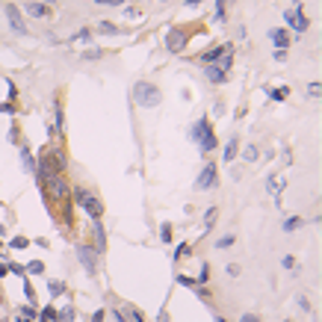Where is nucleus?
Wrapping results in <instances>:
<instances>
[{"mask_svg": "<svg viewBox=\"0 0 322 322\" xmlns=\"http://www.w3.org/2000/svg\"><path fill=\"white\" fill-rule=\"evenodd\" d=\"M272 60L275 62H287V50H272Z\"/></svg>", "mask_w": 322, "mask_h": 322, "instance_id": "obj_48", "label": "nucleus"}, {"mask_svg": "<svg viewBox=\"0 0 322 322\" xmlns=\"http://www.w3.org/2000/svg\"><path fill=\"white\" fill-rule=\"evenodd\" d=\"M18 154H21V166H24L30 175H36V154L30 151V145L21 142V145H18Z\"/></svg>", "mask_w": 322, "mask_h": 322, "instance_id": "obj_13", "label": "nucleus"}, {"mask_svg": "<svg viewBox=\"0 0 322 322\" xmlns=\"http://www.w3.org/2000/svg\"><path fill=\"white\" fill-rule=\"evenodd\" d=\"M6 21H9V30H12L18 39L27 36V24H24V15H21V9L15 6V3H6Z\"/></svg>", "mask_w": 322, "mask_h": 322, "instance_id": "obj_9", "label": "nucleus"}, {"mask_svg": "<svg viewBox=\"0 0 322 322\" xmlns=\"http://www.w3.org/2000/svg\"><path fill=\"white\" fill-rule=\"evenodd\" d=\"M281 266H284V269H293V275H298V272H301V269L296 266V257H293V254H287L284 260H281Z\"/></svg>", "mask_w": 322, "mask_h": 322, "instance_id": "obj_32", "label": "nucleus"}, {"mask_svg": "<svg viewBox=\"0 0 322 322\" xmlns=\"http://www.w3.org/2000/svg\"><path fill=\"white\" fill-rule=\"evenodd\" d=\"M98 6H121V3H124V0H95Z\"/></svg>", "mask_w": 322, "mask_h": 322, "instance_id": "obj_49", "label": "nucleus"}, {"mask_svg": "<svg viewBox=\"0 0 322 322\" xmlns=\"http://www.w3.org/2000/svg\"><path fill=\"white\" fill-rule=\"evenodd\" d=\"M237 154H239V136L234 133V136L228 139V145H225V157H222V160H225V163H234V157Z\"/></svg>", "mask_w": 322, "mask_h": 322, "instance_id": "obj_17", "label": "nucleus"}, {"mask_svg": "<svg viewBox=\"0 0 322 322\" xmlns=\"http://www.w3.org/2000/svg\"><path fill=\"white\" fill-rule=\"evenodd\" d=\"M27 245H30V239L27 237H12L9 239V249H27Z\"/></svg>", "mask_w": 322, "mask_h": 322, "instance_id": "obj_35", "label": "nucleus"}, {"mask_svg": "<svg viewBox=\"0 0 322 322\" xmlns=\"http://www.w3.org/2000/svg\"><path fill=\"white\" fill-rule=\"evenodd\" d=\"M74 316H77V313H74L71 305H65V308L56 310V322H74Z\"/></svg>", "mask_w": 322, "mask_h": 322, "instance_id": "obj_19", "label": "nucleus"}, {"mask_svg": "<svg viewBox=\"0 0 322 322\" xmlns=\"http://www.w3.org/2000/svg\"><path fill=\"white\" fill-rule=\"evenodd\" d=\"M257 157H260L257 145H245V151H242V160H245V163H257Z\"/></svg>", "mask_w": 322, "mask_h": 322, "instance_id": "obj_23", "label": "nucleus"}, {"mask_svg": "<svg viewBox=\"0 0 322 322\" xmlns=\"http://www.w3.org/2000/svg\"><path fill=\"white\" fill-rule=\"evenodd\" d=\"M77 260H80V266L86 269L89 278H95L98 275V251L92 249L89 242H80V245H77Z\"/></svg>", "mask_w": 322, "mask_h": 322, "instance_id": "obj_6", "label": "nucleus"}, {"mask_svg": "<svg viewBox=\"0 0 322 322\" xmlns=\"http://www.w3.org/2000/svg\"><path fill=\"white\" fill-rule=\"evenodd\" d=\"M301 225H305V219H301V216H290V219L284 222V234H293V231H298Z\"/></svg>", "mask_w": 322, "mask_h": 322, "instance_id": "obj_20", "label": "nucleus"}, {"mask_svg": "<svg viewBox=\"0 0 322 322\" xmlns=\"http://www.w3.org/2000/svg\"><path fill=\"white\" fill-rule=\"evenodd\" d=\"M42 195L53 198L56 204H65V201H71V183H68L65 175H48L45 183H42Z\"/></svg>", "mask_w": 322, "mask_h": 322, "instance_id": "obj_3", "label": "nucleus"}, {"mask_svg": "<svg viewBox=\"0 0 322 322\" xmlns=\"http://www.w3.org/2000/svg\"><path fill=\"white\" fill-rule=\"evenodd\" d=\"M216 213H219V210H216V207H210V210H207V213H204V231H207V228L213 225V219H216Z\"/></svg>", "mask_w": 322, "mask_h": 322, "instance_id": "obj_38", "label": "nucleus"}, {"mask_svg": "<svg viewBox=\"0 0 322 322\" xmlns=\"http://www.w3.org/2000/svg\"><path fill=\"white\" fill-rule=\"evenodd\" d=\"M160 3H166V0H160Z\"/></svg>", "mask_w": 322, "mask_h": 322, "instance_id": "obj_63", "label": "nucleus"}, {"mask_svg": "<svg viewBox=\"0 0 322 322\" xmlns=\"http://www.w3.org/2000/svg\"><path fill=\"white\" fill-rule=\"evenodd\" d=\"M175 281H178L180 287H190V290H192V287H198V284H195V278H186V275H178Z\"/></svg>", "mask_w": 322, "mask_h": 322, "instance_id": "obj_41", "label": "nucleus"}, {"mask_svg": "<svg viewBox=\"0 0 322 322\" xmlns=\"http://www.w3.org/2000/svg\"><path fill=\"white\" fill-rule=\"evenodd\" d=\"M133 101L139 104V109H154L163 104V92H160V86L139 80V83H133Z\"/></svg>", "mask_w": 322, "mask_h": 322, "instance_id": "obj_4", "label": "nucleus"}, {"mask_svg": "<svg viewBox=\"0 0 322 322\" xmlns=\"http://www.w3.org/2000/svg\"><path fill=\"white\" fill-rule=\"evenodd\" d=\"M293 3H296V6H301V0H293Z\"/></svg>", "mask_w": 322, "mask_h": 322, "instance_id": "obj_60", "label": "nucleus"}, {"mask_svg": "<svg viewBox=\"0 0 322 322\" xmlns=\"http://www.w3.org/2000/svg\"><path fill=\"white\" fill-rule=\"evenodd\" d=\"M71 42H86V45H89V42H92V30H89V27H83V30H77V33L71 36Z\"/></svg>", "mask_w": 322, "mask_h": 322, "instance_id": "obj_28", "label": "nucleus"}, {"mask_svg": "<svg viewBox=\"0 0 322 322\" xmlns=\"http://www.w3.org/2000/svg\"><path fill=\"white\" fill-rule=\"evenodd\" d=\"M278 175H269V178H266V192H272V195H278Z\"/></svg>", "mask_w": 322, "mask_h": 322, "instance_id": "obj_33", "label": "nucleus"}, {"mask_svg": "<svg viewBox=\"0 0 322 322\" xmlns=\"http://www.w3.org/2000/svg\"><path fill=\"white\" fill-rule=\"evenodd\" d=\"M225 6H228V0H216V24L225 21Z\"/></svg>", "mask_w": 322, "mask_h": 322, "instance_id": "obj_31", "label": "nucleus"}, {"mask_svg": "<svg viewBox=\"0 0 322 322\" xmlns=\"http://www.w3.org/2000/svg\"><path fill=\"white\" fill-rule=\"evenodd\" d=\"M39 319H42V322H56V308H53V305H48V308H42V313H39Z\"/></svg>", "mask_w": 322, "mask_h": 322, "instance_id": "obj_27", "label": "nucleus"}, {"mask_svg": "<svg viewBox=\"0 0 322 322\" xmlns=\"http://www.w3.org/2000/svg\"><path fill=\"white\" fill-rule=\"evenodd\" d=\"M186 45H190V33H186V27H172L166 33V50L168 53H183L186 50Z\"/></svg>", "mask_w": 322, "mask_h": 322, "instance_id": "obj_5", "label": "nucleus"}, {"mask_svg": "<svg viewBox=\"0 0 322 322\" xmlns=\"http://www.w3.org/2000/svg\"><path fill=\"white\" fill-rule=\"evenodd\" d=\"M269 92V98L272 101H287V95H290V86H281V89H266Z\"/></svg>", "mask_w": 322, "mask_h": 322, "instance_id": "obj_25", "label": "nucleus"}, {"mask_svg": "<svg viewBox=\"0 0 322 322\" xmlns=\"http://www.w3.org/2000/svg\"><path fill=\"white\" fill-rule=\"evenodd\" d=\"M284 21H287L290 27H293V33H296V36H305V33H308V27H310V18H308L305 12H301L298 6L287 9V12H284Z\"/></svg>", "mask_w": 322, "mask_h": 322, "instance_id": "obj_7", "label": "nucleus"}, {"mask_svg": "<svg viewBox=\"0 0 322 322\" xmlns=\"http://www.w3.org/2000/svg\"><path fill=\"white\" fill-rule=\"evenodd\" d=\"M228 50H234V42H225V45H219V48H213V50H204L201 56H198V62H201V65H216Z\"/></svg>", "mask_w": 322, "mask_h": 322, "instance_id": "obj_11", "label": "nucleus"}, {"mask_svg": "<svg viewBox=\"0 0 322 322\" xmlns=\"http://www.w3.org/2000/svg\"><path fill=\"white\" fill-rule=\"evenodd\" d=\"M104 316H107V310H95L92 313V322H104Z\"/></svg>", "mask_w": 322, "mask_h": 322, "instance_id": "obj_51", "label": "nucleus"}, {"mask_svg": "<svg viewBox=\"0 0 322 322\" xmlns=\"http://www.w3.org/2000/svg\"><path fill=\"white\" fill-rule=\"evenodd\" d=\"M15 322H33V319H27V316H18V319H15Z\"/></svg>", "mask_w": 322, "mask_h": 322, "instance_id": "obj_57", "label": "nucleus"}, {"mask_svg": "<svg viewBox=\"0 0 322 322\" xmlns=\"http://www.w3.org/2000/svg\"><path fill=\"white\" fill-rule=\"evenodd\" d=\"M198 3H201V0H186V6H190V9H195Z\"/></svg>", "mask_w": 322, "mask_h": 322, "instance_id": "obj_56", "label": "nucleus"}, {"mask_svg": "<svg viewBox=\"0 0 322 322\" xmlns=\"http://www.w3.org/2000/svg\"><path fill=\"white\" fill-rule=\"evenodd\" d=\"M190 254H192V245H190V242H180L178 249H175V254H172V260L178 263L180 257H190Z\"/></svg>", "mask_w": 322, "mask_h": 322, "instance_id": "obj_21", "label": "nucleus"}, {"mask_svg": "<svg viewBox=\"0 0 322 322\" xmlns=\"http://www.w3.org/2000/svg\"><path fill=\"white\" fill-rule=\"evenodd\" d=\"M190 142L198 145L201 154H213L216 151L219 139H216V133H213V127H210V119H207V116H201V119L190 127Z\"/></svg>", "mask_w": 322, "mask_h": 322, "instance_id": "obj_1", "label": "nucleus"}, {"mask_svg": "<svg viewBox=\"0 0 322 322\" xmlns=\"http://www.w3.org/2000/svg\"><path fill=\"white\" fill-rule=\"evenodd\" d=\"M216 183H219V166H216V163H207V166L201 168L198 180H195V190L207 192V190H213Z\"/></svg>", "mask_w": 322, "mask_h": 322, "instance_id": "obj_8", "label": "nucleus"}, {"mask_svg": "<svg viewBox=\"0 0 322 322\" xmlns=\"http://www.w3.org/2000/svg\"><path fill=\"white\" fill-rule=\"evenodd\" d=\"M234 245V234H225V237L216 239V249H231Z\"/></svg>", "mask_w": 322, "mask_h": 322, "instance_id": "obj_34", "label": "nucleus"}, {"mask_svg": "<svg viewBox=\"0 0 322 322\" xmlns=\"http://www.w3.org/2000/svg\"><path fill=\"white\" fill-rule=\"evenodd\" d=\"M18 316H27V319H33V322L39 319V313H36V308H33V305H27V308H21V313H18Z\"/></svg>", "mask_w": 322, "mask_h": 322, "instance_id": "obj_37", "label": "nucleus"}, {"mask_svg": "<svg viewBox=\"0 0 322 322\" xmlns=\"http://www.w3.org/2000/svg\"><path fill=\"white\" fill-rule=\"evenodd\" d=\"M0 301H3V290H0Z\"/></svg>", "mask_w": 322, "mask_h": 322, "instance_id": "obj_61", "label": "nucleus"}, {"mask_svg": "<svg viewBox=\"0 0 322 322\" xmlns=\"http://www.w3.org/2000/svg\"><path fill=\"white\" fill-rule=\"evenodd\" d=\"M157 322H168V313H166V310H160V313H157Z\"/></svg>", "mask_w": 322, "mask_h": 322, "instance_id": "obj_54", "label": "nucleus"}, {"mask_svg": "<svg viewBox=\"0 0 322 322\" xmlns=\"http://www.w3.org/2000/svg\"><path fill=\"white\" fill-rule=\"evenodd\" d=\"M6 269H9V272H12V275H21V278H24V275H27V269H24V266H18V263H12V260L6 263Z\"/></svg>", "mask_w": 322, "mask_h": 322, "instance_id": "obj_40", "label": "nucleus"}, {"mask_svg": "<svg viewBox=\"0 0 322 322\" xmlns=\"http://www.w3.org/2000/svg\"><path fill=\"white\" fill-rule=\"evenodd\" d=\"M298 308L308 313V310H310V298H308V296H298Z\"/></svg>", "mask_w": 322, "mask_h": 322, "instance_id": "obj_47", "label": "nucleus"}, {"mask_svg": "<svg viewBox=\"0 0 322 322\" xmlns=\"http://www.w3.org/2000/svg\"><path fill=\"white\" fill-rule=\"evenodd\" d=\"M225 275L237 278V275H239V266H237V263H228V266H225Z\"/></svg>", "mask_w": 322, "mask_h": 322, "instance_id": "obj_44", "label": "nucleus"}, {"mask_svg": "<svg viewBox=\"0 0 322 322\" xmlns=\"http://www.w3.org/2000/svg\"><path fill=\"white\" fill-rule=\"evenodd\" d=\"M0 112H6V116H15V112H18V107H15L12 101H6V104H0Z\"/></svg>", "mask_w": 322, "mask_h": 322, "instance_id": "obj_43", "label": "nucleus"}, {"mask_svg": "<svg viewBox=\"0 0 322 322\" xmlns=\"http://www.w3.org/2000/svg\"><path fill=\"white\" fill-rule=\"evenodd\" d=\"M48 290H50V296H53V298H60L62 293L68 290V287L62 284V281H48Z\"/></svg>", "mask_w": 322, "mask_h": 322, "instance_id": "obj_26", "label": "nucleus"}, {"mask_svg": "<svg viewBox=\"0 0 322 322\" xmlns=\"http://www.w3.org/2000/svg\"><path fill=\"white\" fill-rule=\"evenodd\" d=\"M216 65H219V68H222V71H231V68H234V50H228V53H225V56H222V60H219V62H216Z\"/></svg>", "mask_w": 322, "mask_h": 322, "instance_id": "obj_24", "label": "nucleus"}, {"mask_svg": "<svg viewBox=\"0 0 322 322\" xmlns=\"http://www.w3.org/2000/svg\"><path fill=\"white\" fill-rule=\"evenodd\" d=\"M53 130H56V136L65 130V109H62L60 98H53Z\"/></svg>", "mask_w": 322, "mask_h": 322, "instance_id": "obj_14", "label": "nucleus"}, {"mask_svg": "<svg viewBox=\"0 0 322 322\" xmlns=\"http://www.w3.org/2000/svg\"><path fill=\"white\" fill-rule=\"evenodd\" d=\"M195 284H198V287L210 284V263H201V272H198V278H195Z\"/></svg>", "mask_w": 322, "mask_h": 322, "instance_id": "obj_22", "label": "nucleus"}, {"mask_svg": "<svg viewBox=\"0 0 322 322\" xmlns=\"http://www.w3.org/2000/svg\"><path fill=\"white\" fill-rule=\"evenodd\" d=\"M160 239H163V245H168V242H172V225H168V222L160 228Z\"/></svg>", "mask_w": 322, "mask_h": 322, "instance_id": "obj_36", "label": "nucleus"}, {"mask_svg": "<svg viewBox=\"0 0 322 322\" xmlns=\"http://www.w3.org/2000/svg\"><path fill=\"white\" fill-rule=\"evenodd\" d=\"M204 74H207V80L213 86H225L228 83V74L219 68V65H204Z\"/></svg>", "mask_w": 322, "mask_h": 322, "instance_id": "obj_15", "label": "nucleus"}, {"mask_svg": "<svg viewBox=\"0 0 322 322\" xmlns=\"http://www.w3.org/2000/svg\"><path fill=\"white\" fill-rule=\"evenodd\" d=\"M319 86H322V83H316V80L310 83V89H308V92H310V98H319Z\"/></svg>", "mask_w": 322, "mask_h": 322, "instance_id": "obj_50", "label": "nucleus"}, {"mask_svg": "<svg viewBox=\"0 0 322 322\" xmlns=\"http://www.w3.org/2000/svg\"><path fill=\"white\" fill-rule=\"evenodd\" d=\"M24 293H27V301L33 305V301H36V290L30 287V281H27V275H24Z\"/></svg>", "mask_w": 322, "mask_h": 322, "instance_id": "obj_39", "label": "nucleus"}, {"mask_svg": "<svg viewBox=\"0 0 322 322\" xmlns=\"http://www.w3.org/2000/svg\"><path fill=\"white\" fill-rule=\"evenodd\" d=\"M42 3H45V6H53V3H56V0H42Z\"/></svg>", "mask_w": 322, "mask_h": 322, "instance_id": "obj_58", "label": "nucleus"}, {"mask_svg": "<svg viewBox=\"0 0 322 322\" xmlns=\"http://www.w3.org/2000/svg\"><path fill=\"white\" fill-rule=\"evenodd\" d=\"M269 39H272L275 50H287L290 48V42H293L290 30H284V27H272V30H269Z\"/></svg>", "mask_w": 322, "mask_h": 322, "instance_id": "obj_12", "label": "nucleus"}, {"mask_svg": "<svg viewBox=\"0 0 322 322\" xmlns=\"http://www.w3.org/2000/svg\"><path fill=\"white\" fill-rule=\"evenodd\" d=\"M192 290H195V296H198V298H204V301H207V298L213 296V293H210V287H192Z\"/></svg>", "mask_w": 322, "mask_h": 322, "instance_id": "obj_42", "label": "nucleus"}, {"mask_svg": "<svg viewBox=\"0 0 322 322\" xmlns=\"http://www.w3.org/2000/svg\"><path fill=\"white\" fill-rule=\"evenodd\" d=\"M27 15L30 18H50V6H45L42 0H30L27 3Z\"/></svg>", "mask_w": 322, "mask_h": 322, "instance_id": "obj_16", "label": "nucleus"}, {"mask_svg": "<svg viewBox=\"0 0 322 322\" xmlns=\"http://www.w3.org/2000/svg\"><path fill=\"white\" fill-rule=\"evenodd\" d=\"M112 319H116V322H127V316H124L121 310H112Z\"/></svg>", "mask_w": 322, "mask_h": 322, "instance_id": "obj_52", "label": "nucleus"}, {"mask_svg": "<svg viewBox=\"0 0 322 322\" xmlns=\"http://www.w3.org/2000/svg\"><path fill=\"white\" fill-rule=\"evenodd\" d=\"M71 204H77L89 219H101V216H104V204H101V198H98L95 192H89L86 186H74L71 190Z\"/></svg>", "mask_w": 322, "mask_h": 322, "instance_id": "obj_2", "label": "nucleus"}, {"mask_svg": "<svg viewBox=\"0 0 322 322\" xmlns=\"http://www.w3.org/2000/svg\"><path fill=\"white\" fill-rule=\"evenodd\" d=\"M0 251H3V242H0Z\"/></svg>", "mask_w": 322, "mask_h": 322, "instance_id": "obj_62", "label": "nucleus"}, {"mask_svg": "<svg viewBox=\"0 0 322 322\" xmlns=\"http://www.w3.org/2000/svg\"><path fill=\"white\" fill-rule=\"evenodd\" d=\"M216 322H228V319H225V316H219V313H216Z\"/></svg>", "mask_w": 322, "mask_h": 322, "instance_id": "obj_59", "label": "nucleus"}, {"mask_svg": "<svg viewBox=\"0 0 322 322\" xmlns=\"http://www.w3.org/2000/svg\"><path fill=\"white\" fill-rule=\"evenodd\" d=\"M9 275V269H6V263H0V278H6Z\"/></svg>", "mask_w": 322, "mask_h": 322, "instance_id": "obj_55", "label": "nucleus"}, {"mask_svg": "<svg viewBox=\"0 0 322 322\" xmlns=\"http://www.w3.org/2000/svg\"><path fill=\"white\" fill-rule=\"evenodd\" d=\"M239 322H263V319L257 316V313H242V316H239Z\"/></svg>", "mask_w": 322, "mask_h": 322, "instance_id": "obj_46", "label": "nucleus"}, {"mask_svg": "<svg viewBox=\"0 0 322 322\" xmlns=\"http://www.w3.org/2000/svg\"><path fill=\"white\" fill-rule=\"evenodd\" d=\"M95 30L101 33V36H119V33H121V27H116L112 21H101V24H98Z\"/></svg>", "mask_w": 322, "mask_h": 322, "instance_id": "obj_18", "label": "nucleus"}, {"mask_svg": "<svg viewBox=\"0 0 322 322\" xmlns=\"http://www.w3.org/2000/svg\"><path fill=\"white\" fill-rule=\"evenodd\" d=\"M9 142L18 145V127H12V130H9Z\"/></svg>", "mask_w": 322, "mask_h": 322, "instance_id": "obj_53", "label": "nucleus"}, {"mask_svg": "<svg viewBox=\"0 0 322 322\" xmlns=\"http://www.w3.org/2000/svg\"><path fill=\"white\" fill-rule=\"evenodd\" d=\"M284 322H290V319H284Z\"/></svg>", "mask_w": 322, "mask_h": 322, "instance_id": "obj_64", "label": "nucleus"}, {"mask_svg": "<svg viewBox=\"0 0 322 322\" xmlns=\"http://www.w3.org/2000/svg\"><path fill=\"white\" fill-rule=\"evenodd\" d=\"M83 60H86V62L104 60V50H101V48H89V50H86V53H83Z\"/></svg>", "mask_w": 322, "mask_h": 322, "instance_id": "obj_29", "label": "nucleus"}, {"mask_svg": "<svg viewBox=\"0 0 322 322\" xmlns=\"http://www.w3.org/2000/svg\"><path fill=\"white\" fill-rule=\"evenodd\" d=\"M24 269H27L30 275H42V272H45V263H42V260H30Z\"/></svg>", "mask_w": 322, "mask_h": 322, "instance_id": "obj_30", "label": "nucleus"}, {"mask_svg": "<svg viewBox=\"0 0 322 322\" xmlns=\"http://www.w3.org/2000/svg\"><path fill=\"white\" fill-rule=\"evenodd\" d=\"M92 222V249L98 254H107V231H104V222L101 219H89Z\"/></svg>", "mask_w": 322, "mask_h": 322, "instance_id": "obj_10", "label": "nucleus"}, {"mask_svg": "<svg viewBox=\"0 0 322 322\" xmlns=\"http://www.w3.org/2000/svg\"><path fill=\"white\" fill-rule=\"evenodd\" d=\"M127 18H130V21H136V18H142V12H139V9H136V6H127Z\"/></svg>", "mask_w": 322, "mask_h": 322, "instance_id": "obj_45", "label": "nucleus"}]
</instances>
